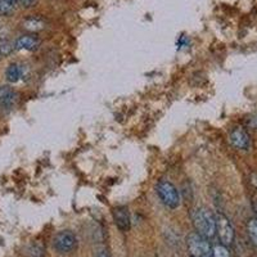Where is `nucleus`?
I'll use <instances>...</instances> for the list:
<instances>
[{"mask_svg": "<svg viewBox=\"0 0 257 257\" xmlns=\"http://www.w3.org/2000/svg\"><path fill=\"white\" fill-rule=\"evenodd\" d=\"M212 256L213 257H230V253H229V249L226 245L224 244H216L212 249Z\"/></svg>", "mask_w": 257, "mask_h": 257, "instance_id": "ddd939ff", "label": "nucleus"}, {"mask_svg": "<svg viewBox=\"0 0 257 257\" xmlns=\"http://www.w3.org/2000/svg\"><path fill=\"white\" fill-rule=\"evenodd\" d=\"M40 41H39L38 38L31 35L26 36H21L16 40L15 48L17 50H27V52H34V50L38 49Z\"/></svg>", "mask_w": 257, "mask_h": 257, "instance_id": "6e6552de", "label": "nucleus"}, {"mask_svg": "<svg viewBox=\"0 0 257 257\" xmlns=\"http://www.w3.org/2000/svg\"><path fill=\"white\" fill-rule=\"evenodd\" d=\"M196 233L205 238H212L216 234V217L206 207H197L190 213Z\"/></svg>", "mask_w": 257, "mask_h": 257, "instance_id": "f257e3e1", "label": "nucleus"}, {"mask_svg": "<svg viewBox=\"0 0 257 257\" xmlns=\"http://www.w3.org/2000/svg\"><path fill=\"white\" fill-rule=\"evenodd\" d=\"M216 234L219 237V240L221 244L224 245H230L233 244L234 237H235V233H234V228L231 222L229 221V219L225 215H222L221 212L216 213Z\"/></svg>", "mask_w": 257, "mask_h": 257, "instance_id": "20e7f679", "label": "nucleus"}, {"mask_svg": "<svg viewBox=\"0 0 257 257\" xmlns=\"http://www.w3.org/2000/svg\"><path fill=\"white\" fill-rule=\"evenodd\" d=\"M96 257H111V256H109V253L107 251H100L99 253L96 254Z\"/></svg>", "mask_w": 257, "mask_h": 257, "instance_id": "a211bd4d", "label": "nucleus"}, {"mask_svg": "<svg viewBox=\"0 0 257 257\" xmlns=\"http://www.w3.org/2000/svg\"><path fill=\"white\" fill-rule=\"evenodd\" d=\"M18 3H21L22 6H25V7H32L34 4L36 3V0H20Z\"/></svg>", "mask_w": 257, "mask_h": 257, "instance_id": "f3484780", "label": "nucleus"}, {"mask_svg": "<svg viewBox=\"0 0 257 257\" xmlns=\"http://www.w3.org/2000/svg\"><path fill=\"white\" fill-rule=\"evenodd\" d=\"M247 233L254 245H257V219H249L247 222Z\"/></svg>", "mask_w": 257, "mask_h": 257, "instance_id": "f8f14e48", "label": "nucleus"}, {"mask_svg": "<svg viewBox=\"0 0 257 257\" xmlns=\"http://www.w3.org/2000/svg\"><path fill=\"white\" fill-rule=\"evenodd\" d=\"M15 7L13 4L8 3L6 0H0V15L2 16H11L15 12Z\"/></svg>", "mask_w": 257, "mask_h": 257, "instance_id": "2eb2a0df", "label": "nucleus"}, {"mask_svg": "<svg viewBox=\"0 0 257 257\" xmlns=\"http://www.w3.org/2000/svg\"><path fill=\"white\" fill-rule=\"evenodd\" d=\"M253 210H254V212H256V216H257V198H254V201H253Z\"/></svg>", "mask_w": 257, "mask_h": 257, "instance_id": "aec40b11", "label": "nucleus"}, {"mask_svg": "<svg viewBox=\"0 0 257 257\" xmlns=\"http://www.w3.org/2000/svg\"><path fill=\"white\" fill-rule=\"evenodd\" d=\"M17 100V93L9 86H0V105L6 108L13 107Z\"/></svg>", "mask_w": 257, "mask_h": 257, "instance_id": "1a4fd4ad", "label": "nucleus"}, {"mask_svg": "<svg viewBox=\"0 0 257 257\" xmlns=\"http://www.w3.org/2000/svg\"><path fill=\"white\" fill-rule=\"evenodd\" d=\"M248 126L252 128H257V113L253 114L248 120Z\"/></svg>", "mask_w": 257, "mask_h": 257, "instance_id": "dca6fc26", "label": "nucleus"}, {"mask_svg": "<svg viewBox=\"0 0 257 257\" xmlns=\"http://www.w3.org/2000/svg\"><path fill=\"white\" fill-rule=\"evenodd\" d=\"M112 216H113L114 224L121 231H127L130 229V225H132L130 213H128L127 208L125 206H118V207L113 208Z\"/></svg>", "mask_w": 257, "mask_h": 257, "instance_id": "0eeeda50", "label": "nucleus"}, {"mask_svg": "<svg viewBox=\"0 0 257 257\" xmlns=\"http://www.w3.org/2000/svg\"><path fill=\"white\" fill-rule=\"evenodd\" d=\"M229 142L239 151H248L251 148V138L243 127H234L229 134Z\"/></svg>", "mask_w": 257, "mask_h": 257, "instance_id": "423d86ee", "label": "nucleus"}, {"mask_svg": "<svg viewBox=\"0 0 257 257\" xmlns=\"http://www.w3.org/2000/svg\"><path fill=\"white\" fill-rule=\"evenodd\" d=\"M22 26H24V29L27 30V31L39 32V31H41V30H44L45 24H44V21L40 20V18L30 17V18H26V20L24 21Z\"/></svg>", "mask_w": 257, "mask_h": 257, "instance_id": "9b49d317", "label": "nucleus"}, {"mask_svg": "<svg viewBox=\"0 0 257 257\" xmlns=\"http://www.w3.org/2000/svg\"><path fill=\"white\" fill-rule=\"evenodd\" d=\"M6 2H8V3L13 4V6H16V4H17L18 2H20V0H6Z\"/></svg>", "mask_w": 257, "mask_h": 257, "instance_id": "412c9836", "label": "nucleus"}, {"mask_svg": "<svg viewBox=\"0 0 257 257\" xmlns=\"http://www.w3.org/2000/svg\"><path fill=\"white\" fill-rule=\"evenodd\" d=\"M15 49V44H12L11 41H0V56H9Z\"/></svg>", "mask_w": 257, "mask_h": 257, "instance_id": "4468645a", "label": "nucleus"}, {"mask_svg": "<svg viewBox=\"0 0 257 257\" xmlns=\"http://www.w3.org/2000/svg\"><path fill=\"white\" fill-rule=\"evenodd\" d=\"M22 75H24V68L18 63H11L6 70V77L11 84H16L20 81Z\"/></svg>", "mask_w": 257, "mask_h": 257, "instance_id": "9d476101", "label": "nucleus"}, {"mask_svg": "<svg viewBox=\"0 0 257 257\" xmlns=\"http://www.w3.org/2000/svg\"><path fill=\"white\" fill-rule=\"evenodd\" d=\"M156 193L161 202L170 210H175L180 206V193L173 183L167 180H161L156 185Z\"/></svg>", "mask_w": 257, "mask_h": 257, "instance_id": "f03ea898", "label": "nucleus"}, {"mask_svg": "<svg viewBox=\"0 0 257 257\" xmlns=\"http://www.w3.org/2000/svg\"><path fill=\"white\" fill-rule=\"evenodd\" d=\"M187 247L190 257H213L212 249L207 238L198 233H190L187 237Z\"/></svg>", "mask_w": 257, "mask_h": 257, "instance_id": "7ed1b4c3", "label": "nucleus"}, {"mask_svg": "<svg viewBox=\"0 0 257 257\" xmlns=\"http://www.w3.org/2000/svg\"><path fill=\"white\" fill-rule=\"evenodd\" d=\"M252 184L257 188V175H252Z\"/></svg>", "mask_w": 257, "mask_h": 257, "instance_id": "6ab92c4d", "label": "nucleus"}, {"mask_svg": "<svg viewBox=\"0 0 257 257\" xmlns=\"http://www.w3.org/2000/svg\"><path fill=\"white\" fill-rule=\"evenodd\" d=\"M76 235L70 230L59 231L53 240V245L59 253H70L76 248Z\"/></svg>", "mask_w": 257, "mask_h": 257, "instance_id": "39448f33", "label": "nucleus"}]
</instances>
